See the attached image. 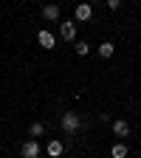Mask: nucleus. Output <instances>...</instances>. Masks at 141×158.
<instances>
[{"label":"nucleus","instance_id":"f257e3e1","mask_svg":"<svg viewBox=\"0 0 141 158\" xmlns=\"http://www.w3.org/2000/svg\"><path fill=\"white\" fill-rule=\"evenodd\" d=\"M85 122H82V116L79 113H73V110H65L62 113V130L68 133V135H73V133H79V127H82Z\"/></svg>","mask_w":141,"mask_h":158},{"label":"nucleus","instance_id":"f03ea898","mask_svg":"<svg viewBox=\"0 0 141 158\" xmlns=\"http://www.w3.org/2000/svg\"><path fill=\"white\" fill-rule=\"evenodd\" d=\"M20 155H23V158H37V155H39V144H37V138H28V141L20 147Z\"/></svg>","mask_w":141,"mask_h":158},{"label":"nucleus","instance_id":"7ed1b4c3","mask_svg":"<svg viewBox=\"0 0 141 158\" xmlns=\"http://www.w3.org/2000/svg\"><path fill=\"white\" fill-rule=\"evenodd\" d=\"M59 34H62V40H68V43L76 40V23H73V20H65V23L59 26Z\"/></svg>","mask_w":141,"mask_h":158},{"label":"nucleus","instance_id":"20e7f679","mask_svg":"<svg viewBox=\"0 0 141 158\" xmlns=\"http://www.w3.org/2000/svg\"><path fill=\"white\" fill-rule=\"evenodd\" d=\"M113 135H118V138L130 135V124L124 122V118H116V122H113Z\"/></svg>","mask_w":141,"mask_h":158},{"label":"nucleus","instance_id":"39448f33","mask_svg":"<svg viewBox=\"0 0 141 158\" xmlns=\"http://www.w3.org/2000/svg\"><path fill=\"white\" fill-rule=\"evenodd\" d=\"M37 43L48 51V48H54V43H56V40H54V34H51V31H39V34H37Z\"/></svg>","mask_w":141,"mask_h":158},{"label":"nucleus","instance_id":"423d86ee","mask_svg":"<svg viewBox=\"0 0 141 158\" xmlns=\"http://www.w3.org/2000/svg\"><path fill=\"white\" fill-rule=\"evenodd\" d=\"M43 17L45 20H59V6L56 3H45L43 6Z\"/></svg>","mask_w":141,"mask_h":158},{"label":"nucleus","instance_id":"0eeeda50","mask_svg":"<svg viewBox=\"0 0 141 158\" xmlns=\"http://www.w3.org/2000/svg\"><path fill=\"white\" fill-rule=\"evenodd\" d=\"M62 150H65L62 141H48V147H45V152H48L51 158H59V155H62Z\"/></svg>","mask_w":141,"mask_h":158},{"label":"nucleus","instance_id":"6e6552de","mask_svg":"<svg viewBox=\"0 0 141 158\" xmlns=\"http://www.w3.org/2000/svg\"><path fill=\"white\" fill-rule=\"evenodd\" d=\"M90 14H93V9L88 3H79L76 6V20H90Z\"/></svg>","mask_w":141,"mask_h":158},{"label":"nucleus","instance_id":"1a4fd4ad","mask_svg":"<svg viewBox=\"0 0 141 158\" xmlns=\"http://www.w3.org/2000/svg\"><path fill=\"white\" fill-rule=\"evenodd\" d=\"M113 51H116V45H113V43H102V45H99V56H102V59H110V56H113Z\"/></svg>","mask_w":141,"mask_h":158},{"label":"nucleus","instance_id":"9d476101","mask_svg":"<svg viewBox=\"0 0 141 158\" xmlns=\"http://www.w3.org/2000/svg\"><path fill=\"white\" fill-rule=\"evenodd\" d=\"M43 133H45V124H43V122H34V124L28 127V135H34V138L43 135Z\"/></svg>","mask_w":141,"mask_h":158},{"label":"nucleus","instance_id":"9b49d317","mask_svg":"<svg viewBox=\"0 0 141 158\" xmlns=\"http://www.w3.org/2000/svg\"><path fill=\"white\" fill-rule=\"evenodd\" d=\"M110 155H113V158H127V147H124V144H113Z\"/></svg>","mask_w":141,"mask_h":158},{"label":"nucleus","instance_id":"f8f14e48","mask_svg":"<svg viewBox=\"0 0 141 158\" xmlns=\"http://www.w3.org/2000/svg\"><path fill=\"white\" fill-rule=\"evenodd\" d=\"M88 51H90V45H88V43H76V54H79V56H85Z\"/></svg>","mask_w":141,"mask_h":158},{"label":"nucleus","instance_id":"ddd939ff","mask_svg":"<svg viewBox=\"0 0 141 158\" xmlns=\"http://www.w3.org/2000/svg\"><path fill=\"white\" fill-rule=\"evenodd\" d=\"M107 6L110 9H118V6H122V0H107Z\"/></svg>","mask_w":141,"mask_h":158}]
</instances>
